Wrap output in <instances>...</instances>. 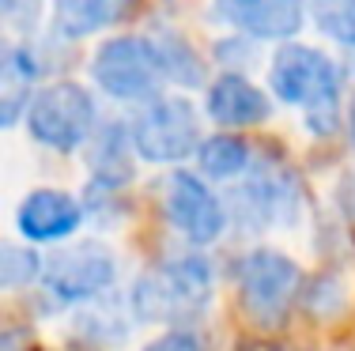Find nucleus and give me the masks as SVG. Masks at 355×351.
Returning <instances> with one entry per match:
<instances>
[{
    "instance_id": "f257e3e1",
    "label": "nucleus",
    "mask_w": 355,
    "mask_h": 351,
    "mask_svg": "<svg viewBox=\"0 0 355 351\" xmlns=\"http://www.w3.org/2000/svg\"><path fill=\"white\" fill-rule=\"evenodd\" d=\"M212 303V264L197 253L171 257L159 269L144 272L132 287V310L140 321L178 325L193 321Z\"/></svg>"
},
{
    "instance_id": "f03ea898",
    "label": "nucleus",
    "mask_w": 355,
    "mask_h": 351,
    "mask_svg": "<svg viewBox=\"0 0 355 351\" xmlns=\"http://www.w3.org/2000/svg\"><path fill=\"white\" fill-rule=\"evenodd\" d=\"M268 83L272 95L287 106H302L306 125L314 132L336 129V102H340V72L325 53L310 46H284L268 64Z\"/></svg>"
},
{
    "instance_id": "7ed1b4c3",
    "label": "nucleus",
    "mask_w": 355,
    "mask_h": 351,
    "mask_svg": "<svg viewBox=\"0 0 355 351\" xmlns=\"http://www.w3.org/2000/svg\"><path fill=\"white\" fill-rule=\"evenodd\" d=\"M91 76L110 98H121V102H151L159 95V87L166 83L155 38H140V35H121L103 42L95 61H91Z\"/></svg>"
},
{
    "instance_id": "20e7f679",
    "label": "nucleus",
    "mask_w": 355,
    "mask_h": 351,
    "mask_svg": "<svg viewBox=\"0 0 355 351\" xmlns=\"http://www.w3.org/2000/svg\"><path fill=\"white\" fill-rule=\"evenodd\" d=\"M27 132L42 147L76 152L95 132V98L87 95V87L72 80L49 83L27 106Z\"/></svg>"
},
{
    "instance_id": "39448f33",
    "label": "nucleus",
    "mask_w": 355,
    "mask_h": 351,
    "mask_svg": "<svg viewBox=\"0 0 355 351\" xmlns=\"http://www.w3.org/2000/svg\"><path fill=\"white\" fill-rule=\"evenodd\" d=\"M234 276H239V295L246 314L265 329H272L287 317L302 283L299 264L280 249H250L239 261Z\"/></svg>"
},
{
    "instance_id": "423d86ee",
    "label": "nucleus",
    "mask_w": 355,
    "mask_h": 351,
    "mask_svg": "<svg viewBox=\"0 0 355 351\" xmlns=\"http://www.w3.org/2000/svg\"><path fill=\"white\" fill-rule=\"evenodd\" d=\"M132 152L148 163H178L197 155L200 117L185 98H151L129 129Z\"/></svg>"
},
{
    "instance_id": "0eeeda50",
    "label": "nucleus",
    "mask_w": 355,
    "mask_h": 351,
    "mask_svg": "<svg viewBox=\"0 0 355 351\" xmlns=\"http://www.w3.org/2000/svg\"><path fill=\"white\" fill-rule=\"evenodd\" d=\"M114 276H117V261L98 242L64 246L42 264V280H46L49 295H57L61 303H91L114 283Z\"/></svg>"
},
{
    "instance_id": "6e6552de",
    "label": "nucleus",
    "mask_w": 355,
    "mask_h": 351,
    "mask_svg": "<svg viewBox=\"0 0 355 351\" xmlns=\"http://www.w3.org/2000/svg\"><path fill=\"white\" fill-rule=\"evenodd\" d=\"M166 219L197 246L216 242L227 227V212L219 204V197L197 174H185V170L171 174V181H166Z\"/></svg>"
},
{
    "instance_id": "1a4fd4ad",
    "label": "nucleus",
    "mask_w": 355,
    "mask_h": 351,
    "mask_svg": "<svg viewBox=\"0 0 355 351\" xmlns=\"http://www.w3.org/2000/svg\"><path fill=\"white\" fill-rule=\"evenodd\" d=\"M216 12L239 35L250 38H291L302 27L306 4L302 0H216Z\"/></svg>"
},
{
    "instance_id": "9d476101",
    "label": "nucleus",
    "mask_w": 355,
    "mask_h": 351,
    "mask_svg": "<svg viewBox=\"0 0 355 351\" xmlns=\"http://www.w3.org/2000/svg\"><path fill=\"white\" fill-rule=\"evenodd\" d=\"M15 223L31 242H61L83 223V208L64 189H35L19 204Z\"/></svg>"
},
{
    "instance_id": "9b49d317",
    "label": "nucleus",
    "mask_w": 355,
    "mask_h": 351,
    "mask_svg": "<svg viewBox=\"0 0 355 351\" xmlns=\"http://www.w3.org/2000/svg\"><path fill=\"white\" fill-rule=\"evenodd\" d=\"M272 114L268 95L261 87H253L246 76L227 72L208 87V117L223 129H246V125H261Z\"/></svg>"
},
{
    "instance_id": "f8f14e48",
    "label": "nucleus",
    "mask_w": 355,
    "mask_h": 351,
    "mask_svg": "<svg viewBox=\"0 0 355 351\" xmlns=\"http://www.w3.org/2000/svg\"><path fill=\"white\" fill-rule=\"evenodd\" d=\"M132 0H53V27L64 38H87L125 19Z\"/></svg>"
},
{
    "instance_id": "ddd939ff",
    "label": "nucleus",
    "mask_w": 355,
    "mask_h": 351,
    "mask_svg": "<svg viewBox=\"0 0 355 351\" xmlns=\"http://www.w3.org/2000/svg\"><path fill=\"white\" fill-rule=\"evenodd\" d=\"M31 76H35V61L27 49L12 46L0 38V129L15 125L27 114V91H31Z\"/></svg>"
},
{
    "instance_id": "4468645a",
    "label": "nucleus",
    "mask_w": 355,
    "mask_h": 351,
    "mask_svg": "<svg viewBox=\"0 0 355 351\" xmlns=\"http://www.w3.org/2000/svg\"><path fill=\"white\" fill-rule=\"evenodd\" d=\"M239 197H242V212H246L257 227H268V223H284V215H291L295 186L284 174L261 170L239 189Z\"/></svg>"
},
{
    "instance_id": "2eb2a0df",
    "label": "nucleus",
    "mask_w": 355,
    "mask_h": 351,
    "mask_svg": "<svg viewBox=\"0 0 355 351\" xmlns=\"http://www.w3.org/2000/svg\"><path fill=\"white\" fill-rule=\"evenodd\" d=\"M197 163L200 174H208V178H239L250 170V144L239 136H208L197 147Z\"/></svg>"
},
{
    "instance_id": "dca6fc26",
    "label": "nucleus",
    "mask_w": 355,
    "mask_h": 351,
    "mask_svg": "<svg viewBox=\"0 0 355 351\" xmlns=\"http://www.w3.org/2000/svg\"><path fill=\"white\" fill-rule=\"evenodd\" d=\"M310 15L325 38L355 49V0H310Z\"/></svg>"
},
{
    "instance_id": "f3484780",
    "label": "nucleus",
    "mask_w": 355,
    "mask_h": 351,
    "mask_svg": "<svg viewBox=\"0 0 355 351\" xmlns=\"http://www.w3.org/2000/svg\"><path fill=\"white\" fill-rule=\"evenodd\" d=\"M38 276H42V261H38L35 249L0 242V291L4 287H23V283L38 280Z\"/></svg>"
},
{
    "instance_id": "a211bd4d",
    "label": "nucleus",
    "mask_w": 355,
    "mask_h": 351,
    "mask_svg": "<svg viewBox=\"0 0 355 351\" xmlns=\"http://www.w3.org/2000/svg\"><path fill=\"white\" fill-rule=\"evenodd\" d=\"M155 49H159V57H163L166 80H178V83H197L200 80V61L193 57V49L185 46L182 38H159Z\"/></svg>"
},
{
    "instance_id": "6ab92c4d",
    "label": "nucleus",
    "mask_w": 355,
    "mask_h": 351,
    "mask_svg": "<svg viewBox=\"0 0 355 351\" xmlns=\"http://www.w3.org/2000/svg\"><path fill=\"white\" fill-rule=\"evenodd\" d=\"M42 15V0H0V27L35 30Z\"/></svg>"
},
{
    "instance_id": "aec40b11",
    "label": "nucleus",
    "mask_w": 355,
    "mask_h": 351,
    "mask_svg": "<svg viewBox=\"0 0 355 351\" xmlns=\"http://www.w3.org/2000/svg\"><path fill=\"white\" fill-rule=\"evenodd\" d=\"M140 351H205V344H200L193 332H185V329H174V332H166V336H159V340H151L148 348H140Z\"/></svg>"
},
{
    "instance_id": "412c9836",
    "label": "nucleus",
    "mask_w": 355,
    "mask_h": 351,
    "mask_svg": "<svg viewBox=\"0 0 355 351\" xmlns=\"http://www.w3.org/2000/svg\"><path fill=\"white\" fill-rule=\"evenodd\" d=\"M336 200H340L344 215L355 223V170H348V174L340 178V186H336Z\"/></svg>"
},
{
    "instance_id": "4be33fe9",
    "label": "nucleus",
    "mask_w": 355,
    "mask_h": 351,
    "mask_svg": "<svg viewBox=\"0 0 355 351\" xmlns=\"http://www.w3.org/2000/svg\"><path fill=\"white\" fill-rule=\"evenodd\" d=\"M348 117H352V140H355V98H352V114Z\"/></svg>"
}]
</instances>
